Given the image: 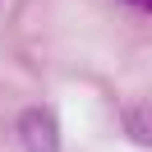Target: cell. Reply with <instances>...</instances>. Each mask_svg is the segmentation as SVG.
I'll use <instances>...</instances> for the list:
<instances>
[{
	"mask_svg": "<svg viewBox=\"0 0 152 152\" xmlns=\"http://www.w3.org/2000/svg\"><path fill=\"white\" fill-rule=\"evenodd\" d=\"M124 134L134 143H143V148H152V102H138L124 111Z\"/></svg>",
	"mask_w": 152,
	"mask_h": 152,
	"instance_id": "cell-2",
	"label": "cell"
},
{
	"mask_svg": "<svg viewBox=\"0 0 152 152\" xmlns=\"http://www.w3.org/2000/svg\"><path fill=\"white\" fill-rule=\"evenodd\" d=\"M124 5H134V10H143V14H152V0H124Z\"/></svg>",
	"mask_w": 152,
	"mask_h": 152,
	"instance_id": "cell-3",
	"label": "cell"
},
{
	"mask_svg": "<svg viewBox=\"0 0 152 152\" xmlns=\"http://www.w3.org/2000/svg\"><path fill=\"white\" fill-rule=\"evenodd\" d=\"M19 138L28 152H60V124L46 106H32L19 115Z\"/></svg>",
	"mask_w": 152,
	"mask_h": 152,
	"instance_id": "cell-1",
	"label": "cell"
}]
</instances>
